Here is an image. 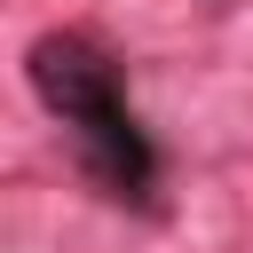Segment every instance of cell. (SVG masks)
I'll return each mask as SVG.
<instances>
[{
	"mask_svg": "<svg viewBox=\"0 0 253 253\" xmlns=\"http://www.w3.org/2000/svg\"><path fill=\"white\" fill-rule=\"evenodd\" d=\"M24 71H32V95L71 126L79 166H87L111 198H150L158 158H150V134L134 126V111H126V95H119V63H111L87 32H47V40H32Z\"/></svg>",
	"mask_w": 253,
	"mask_h": 253,
	"instance_id": "cell-1",
	"label": "cell"
}]
</instances>
